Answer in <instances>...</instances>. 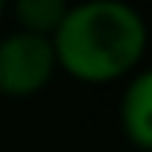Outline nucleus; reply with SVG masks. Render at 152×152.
I'll return each instance as SVG.
<instances>
[{
	"label": "nucleus",
	"instance_id": "obj_1",
	"mask_svg": "<svg viewBox=\"0 0 152 152\" xmlns=\"http://www.w3.org/2000/svg\"><path fill=\"white\" fill-rule=\"evenodd\" d=\"M57 69L84 84H110L137 69L146 54V24L119 0H87L69 6L51 36Z\"/></svg>",
	"mask_w": 152,
	"mask_h": 152
},
{
	"label": "nucleus",
	"instance_id": "obj_2",
	"mask_svg": "<svg viewBox=\"0 0 152 152\" xmlns=\"http://www.w3.org/2000/svg\"><path fill=\"white\" fill-rule=\"evenodd\" d=\"M57 72L54 45L45 36L15 30L0 39V93L9 99H27L48 87Z\"/></svg>",
	"mask_w": 152,
	"mask_h": 152
},
{
	"label": "nucleus",
	"instance_id": "obj_3",
	"mask_svg": "<svg viewBox=\"0 0 152 152\" xmlns=\"http://www.w3.org/2000/svg\"><path fill=\"white\" fill-rule=\"evenodd\" d=\"M119 125L128 143L152 149V72H137L119 99Z\"/></svg>",
	"mask_w": 152,
	"mask_h": 152
},
{
	"label": "nucleus",
	"instance_id": "obj_5",
	"mask_svg": "<svg viewBox=\"0 0 152 152\" xmlns=\"http://www.w3.org/2000/svg\"><path fill=\"white\" fill-rule=\"evenodd\" d=\"M0 18H3V3H0Z\"/></svg>",
	"mask_w": 152,
	"mask_h": 152
},
{
	"label": "nucleus",
	"instance_id": "obj_4",
	"mask_svg": "<svg viewBox=\"0 0 152 152\" xmlns=\"http://www.w3.org/2000/svg\"><path fill=\"white\" fill-rule=\"evenodd\" d=\"M12 12H15L18 30L51 39L57 33V27L63 24L69 6L63 3V0H18Z\"/></svg>",
	"mask_w": 152,
	"mask_h": 152
}]
</instances>
